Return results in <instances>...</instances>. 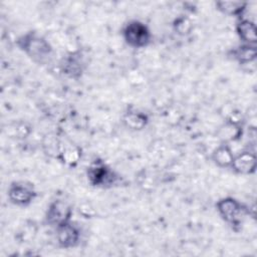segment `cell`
Listing matches in <instances>:
<instances>
[{"instance_id":"8","label":"cell","mask_w":257,"mask_h":257,"mask_svg":"<svg viewBox=\"0 0 257 257\" xmlns=\"http://www.w3.org/2000/svg\"><path fill=\"white\" fill-rule=\"evenodd\" d=\"M55 231L56 241L59 247L70 249L78 245L80 241V230L77 226L72 224L71 221L56 227Z\"/></svg>"},{"instance_id":"5","label":"cell","mask_w":257,"mask_h":257,"mask_svg":"<svg viewBox=\"0 0 257 257\" xmlns=\"http://www.w3.org/2000/svg\"><path fill=\"white\" fill-rule=\"evenodd\" d=\"M37 193L33 184L26 181H15L9 185L7 197L9 201L19 207L30 205L36 198Z\"/></svg>"},{"instance_id":"14","label":"cell","mask_w":257,"mask_h":257,"mask_svg":"<svg viewBox=\"0 0 257 257\" xmlns=\"http://www.w3.org/2000/svg\"><path fill=\"white\" fill-rule=\"evenodd\" d=\"M216 8L225 15L243 17L248 3L242 1H218L215 3Z\"/></svg>"},{"instance_id":"6","label":"cell","mask_w":257,"mask_h":257,"mask_svg":"<svg viewBox=\"0 0 257 257\" xmlns=\"http://www.w3.org/2000/svg\"><path fill=\"white\" fill-rule=\"evenodd\" d=\"M72 216V207L71 205L60 199L52 201L45 212L44 220L45 223L51 227H58L66 222H69Z\"/></svg>"},{"instance_id":"11","label":"cell","mask_w":257,"mask_h":257,"mask_svg":"<svg viewBox=\"0 0 257 257\" xmlns=\"http://www.w3.org/2000/svg\"><path fill=\"white\" fill-rule=\"evenodd\" d=\"M229 57L239 64H249L255 61L257 57L256 45L243 43L239 46H236L229 51Z\"/></svg>"},{"instance_id":"17","label":"cell","mask_w":257,"mask_h":257,"mask_svg":"<svg viewBox=\"0 0 257 257\" xmlns=\"http://www.w3.org/2000/svg\"><path fill=\"white\" fill-rule=\"evenodd\" d=\"M174 29L175 31L180 34V35H187L191 32L193 28V23L192 21L186 17V16H179L178 18L175 19L174 21Z\"/></svg>"},{"instance_id":"9","label":"cell","mask_w":257,"mask_h":257,"mask_svg":"<svg viewBox=\"0 0 257 257\" xmlns=\"http://www.w3.org/2000/svg\"><path fill=\"white\" fill-rule=\"evenodd\" d=\"M257 167L256 155L250 150L240 152L238 155H234L231 169L240 175L254 174Z\"/></svg>"},{"instance_id":"1","label":"cell","mask_w":257,"mask_h":257,"mask_svg":"<svg viewBox=\"0 0 257 257\" xmlns=\"http://www.w3.org/2000/svg\"><path fill=\"white\" fill-rule=\"evenodd\" d=\"M16 44L20 50L37 63L47 62L52 55L50 43L44 37L33 31L21 35L16 40Z\"/></svg>"},{"instance_id":"15","label":"cell","mask_w":257,"mask_h":257,"mask_svg":"<svg viewBox=\"0 0 257 257\" xmlns=\"http://www.w3.org/2000/svg\"><path fill=\"white\" fill-rule=\"evenodd\" d=\"M80 155H81L80 150L75 145H72V144L64 145L63 143H61L57 159L66 165L73 166L78 162Z\"/></svg>"},{"instance_id":"4","label":"cell","mask_w":257,"mask_h":257,"mask_svg":"<svg viewBox=\"0 0 257 257\" xmlns=\"http://www.w3.org/2000/svg\"><path fill=\"white\" fill-rule=\"evenodd\" d=\"M88 183L94 188H110L118 181L117 174L105 163L95 160L86 170Z\"/></svg>"},{"instance_id":"13","label":"cell","mask_w":257,"mask_h":257,"mask_svg":"<svg viewBox=\"0 0 257 257\" xmlns=\"http://www.w3.org/2000/svg\"><path fill=\"white\" fill-rule=\"evenodd\" d=\"M123 124L132 131H142L149 123V116L141 111L128 110L122 116Z\"/></svg>"},{"instance_id":"7","label":"cell","mask_w":257,"mask_h":257,"mask_svg":"<svg viewBox=\"0 0 257 257\" xmlns=\"http://www.w3.org/2000/svg\"><path fill=\"white\" fill-rule=\"evenodd\" d=\"M85 63L81 52L74 51L64 56L60 62L61 72L69 78L78 79L84 72Z\"/></svg>"},{"instance_id":"16","label":"cell","mask_w":257,"mask_h":257,"mask_svg":"<svg viewBox=\"0 0 257 257\" xmlns=\"http://www.w3.org/2000/svg\"><path fill=\"white\" fill-rule=\"evenodd\" d=\"M242 136V126L236 120H229L220 130V137L224 143L236 141Z\"/></svg>"},{"instance_id":"10","label":"cell","mask_w":257,"mask_h":257,"mask_svg":"<svg viewBox=\"0 0 257 257\" xmlns=\"http://www.w3.org/2000/svg\"><path fill=\"white\" fill-rule=\"evenodd\" d=\"M236 33L244 44L255 45L257 40V28L254 21L240 17L236 23Z\"/></svg>"},{"instance_id":"3","label":"cell","mask_w":257,"mask_h":257,"mask_svg":"<svg viewBox=\"0 0 257 257\" xmlns=\"http://www.w3.org/2000/svg\"><path fill=\"white\" fill-rule=\"evenodd\" d=\"M124 42L133 48H145L152 42V32L148 25L140 20H131L122 28Z\"/></svg>"},{"instance_id":"2","label":"cell","mask_w":257,"mask_h":257,"mask_svg":"<svg viewBox=\"0 0 257 257\" xmlns=\"http://www.w3.org/2000/svg\"><path fill=\"white\" fill-rule=\"evenodd\" d=\"M216 210L222 220L234 228L240 226L250 214L249 208L233 197H224L217 201Z\"/></svg>"},{"instance_id":"12","label":"cell","mask_w":257,"mask_h":257,"mask_svg":"<svg viewBox=\"0 0 257 257\" xmlns=\"http://www.w3.org/2000/svg\"><path fill=\"white\" fill-rule=\"evenodd\" d=\"M233 159L234 153L231 147L226 143L218 146L212 153L213 163L220 168H231Z\"/></svg>"}]
</instances>
